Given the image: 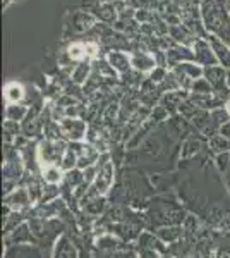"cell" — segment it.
<instances>
[{
  "instance_id": "1",
  "label": "cell",
  "mask_w": 230,
  "mask_h": 258,
  "mask_svg": "<svg viewBox=\"0 0 230 258\" xmlns=\"http://www.w3.org/2000/svg\"><path fill=\"white\" fill-rule=\"evenodd\" d=\"M199 9L208 33L230 47V14L225 7V0H201Z\"/></svg>"
},
{
  "instance_id": "2",
  "label": "cell",
  "mask_w": 230,
  "mask_h": 258,
  "mask_svg": "<svg viewBox=\"0 0 230 258\" xmlns=\"http://www.w3.org/2000/svg\"><path fill=\"white\" fill-rule=\"evenodd\" d=\"M67 145L69 141L64 140H43L38 145V162L40 169L47 167V165H60L64 155L67 153Z\"/></svg>"
},
{
  "instance_id": "3",
  "label": "cell",
  "mask_w": 230,
  "mask_h": 258,
  "mask_svg": "<svg viewBox=\"0 0 230 258\" xmlns=\"http://www.w3.org/2000/svg\"><path fill=\"white\" fill-rule=\"evenodd\" d=\"M60 129H62V136L67 141H85L88 135V122L83 120L81 117L72 119V117H65L64 120H60Z\"/></svg>"
},
{
  "instance_id": "4",
  "label": "cell",
  "mask_w": 230,
  "mask_h": 258,
  "mask_svg": "<svg viewBox=\"0 0 230 258\" xmlns=\"http://www.w3.org/2000/svg\"><path fill=\"white\" fill-rule=\"evenodd\" d=\"M192 52H194L196 64H199L201 68H210V66H220L218 59L215 55L211 43L206 38H198L192 45Z\"/></svg>"
},
{
  "instance_id": "5",
  "label": "cell",
  "mask_w": 230,
  "mask_h": 258,
  "mask_svg": "<svg viewBox=\"0 0 230 258\" xmlns=\"http://www.w3.org/2000/svg\"><path fill=\"white\" fill-rule=\"evenodd\" d=\"M6 246H21V244H38L36 243V238L33 234L31 227H29V222H23L19 227H16L14 231H11L9 234H6Z\"/></svg>"
},
{
  "instance_id": "6",
  "label": "cell",
  "mask_w": 230,
  "mask_h": 258,
  "mask_svg": "<svg viewBox=\"0 0 230 258\" xmlns=\"http://www.w3.org/2000/svg\"><path fill=\"white\" fill-rule=\"evenodd\" d=\"M4 205L11 207V209L16 210V212L28 210L29 205H31V198H29L28 189L24 188V186H19V188L14 189L12 193L6 195V198H4Z\"/></svg>"
},
{
  "instance_id": "7",
  "label": "cell",
  "mask_w": 230,
  "mask_h": 258,
  "mask_svg": "<svg viewBox=\"0 0 230 258\" xmlns=\"http://www.w3.org/2000/svg\"><path fill=\"white\" fill-rule=\"evenodd\" d=\"M165 53H167V62H169L170 69L179 64H182V62H196L192 48L184 47V45H179V43H175L174 47L167 50Z\"/></svg>"
},
{
  "instance_id": "8",
  "label": "cell",
  "mask_w": 230,
  "mask_h": 258,
  "mask_svg": "<svg viewBox=\"0 0 230 258\" xmlns=\"http://www.w3.org/2000/svg\"><path fill=\"white\" fill-rule=\"evenodd\" d=\"M189 97H191V91L187 90H175L170 91V93H163L160 98V105L165 107L170 115H175L179 114V105Z\"/></svg>"
},
{
  "instance_id": "9",
  "label": "cell",
  "mask_w": 230,
  "mask_h": 258,
  "mask_svg": "<svg viewBox=\"0 0 230 258\" xmlns=\"http://www.w3.org/2000/svg\"><path fill=\"white\" fill-rule=\"evenodd\" d=\"M96 23H98V19L88 11H78V12H74L72 18H70V28H72L74 33L91 31Z\"/></svg>"
},
{
  "instance_id": "10",
  "label": "cell",
  "mask_w": 230,
  "mask_h": 258,
  "mask_svg": "<svg viewBox=\"0 0 230 258\" xmlns=\"http://www.w3.org/2000/svg\"><path fill=\"white\" fill-rule=\"evenodd\" d=\"M105 59L108 60V64H110L112 68L119 73V76H122V74L132 71L131 55H129V53H125L124 50H110V52L107 53Z\"/></svg>"
},
{
  "instance_id": "11",
  "label": "cell",
  "mask_w": 230,
  "mask_h": 258,
  "mask_svg": "<svg viewBox=\"0 0 230 258\" xmlns=\"http://www.w3.org/2000/svg\"><path fill=\"white\" fill-rule=\"evenodd\" d=\"M131 64H132V69L141 74L151 73V71L157 68V60H155L153 53L148 52V50H144V52L136 50V52L131 55Z\"/></svg>"
},
{
  "instance_id": "12",
  "label": "cell",
  "mask_w": 230,
  "mask_h": 258,
  "mask_svg": "<svg viewBox=\"0 0 230 258\" xmlns=\"http://www.w3.org/2000/svg\"><path fill=\"white\" fill-rule=\"evenodd\" d=\"M53 244L55 246H53L52 258H78V248L67 234H62Z\"/></svg>"
},
{
  "instance_id": "13",
  "label": "cell",
  "mask_w": 230,
  "mask_h": 258,
  "mask_svg": "<svg viewBox=\"0 0 230 258\" xmlns=\"http://www.w3.org/2000/svg\"><path fill=\"white\" fill-rule=\"evenodd\" d=\"M107 203H108L107 197H95V198L83 200V202H79V207L85 210L86 215H90V217L96 219V217H100V215L105 214Z\"/></svg>"
},
{
  "instance_id": "14",
  "label": "cell",
  "mask_w": 230,
  "mask_h": 258,
  "mask_svg": "<svg viewBox=\"0 0 230 258\" xmlns=\"http://www.w3.org/2000/svg\"><path fill=\"white\" fill-rule=\"evenodd\" d=\"M136 248H146V249H155V251H160V253H167L169 251V246H167L163 241L158 238L155 232L149 231H143L137 238Z\"/></svg>"
},
{
  "instance_id": "15",
  "label": "cell",
  "mask_w": 230,
  "mask_h": 258,
  "mask_svg": "<svg viewBox=\"0 0 230 258\" xmlns=\"http://www.w3.org/2000/svg\"><path fill=\"white\" fill-rule=\"evenodd\" d=\"M169 35L175 43L184 45V47H192L194 41L198 40V36L194 35L191 30H187L184 24H177V26H170Z\"/></svg>"
},
{
  "instance_id": "16",
  "label": "cell",
  "mask_w": 230,
  "mask_h": 258,
  "mask_svg": "<svg viewBox=\"0 0 230 258\" xmlns=\"http://www.w3.org/2000/svg\"><path fill=\"white\" fill-rule=\"evenodd\" d=\"M155 234L160 238L167 246L177 243L184 238V227L182 226H165V227H158L155 231Z\"/></svg>"
},
{
  "instance_id": "17",
  "label": "cell",
  "mask_w": 230,
  "mask_h": 258,
  "mask_svg": "<svg viewBox=\"0 0 230 258\" xmlns=\"http://www.w3.org/2000/svg\"><path fill=\"white\" fill-rule=\"evenodd\" d=\"M208 41H210L213 50H215V55H216V59H218L221 68L230 71V47L228 45H225L220 38H216V36H213V35H210Z\"/></svg>"
},
{
  "instance_id": "18",
  "label": "cell",
  "mask_w": 230,
  "mask_h": 258,
  "mask_svg": "<svg viewBox=\"0 0 230 258\" xmlns=\"http://www.w3.org/2000/svg\"><path fill=\"white\" fill-rule=\"evenodd\" d=\"M91 74H93V62L83 60V62H79V64H76V68L70 73V81L81 86L90 80Z\"/></svg>"
},
{
  "instance_id": "19",
  "label": "cell",
  "mask_w": 230,
  "mask_h": 258,
  "mask_svg": "<svg viewBox=\"0 0 230 258\" xmlns=\"http://www.w3.org/2000/svg\"><path fill=\"white\" fill-rule=\"evenodd\" d=\"M203 148L201 138H196V136H189L182 141V150H181V160H189L194 159Z\"/></svg>"
},
{
  "instance_id": "20",
  "label": "cell",
  "mask_w": 230,
  "mask_h": 258,
  "mask_svg": "<svg viewBox=\"0 0 230 258\" xmlns=\"http://www.w3.org/2000/svg\"><path fill=\"white\" fill-rule=\"evenodd\" d=\"M170 71H174V73H177V74H182V76L194 81V80H198V78H203L204 68L196 64V62H182V64L175 66V68H172Z\"/></svg>"
},
{
  "instance_id": "21",
  "label": "cell",
  "mask_w": 230,
  "mask_h": 258,
  "mask_svg": "<svg viewBox=\"0 0 230 258\" xmlns=\"http://www.w3.org/2000/svg\"><path fill=\"white\" fill-rule=\"evenodd\" d=\"M64 174L65 172L60 169V165H47L40 169V176L45 184H62Z\"/></svg>"
},
{
  "instance_id": "22",
  "label": "cell",
  "mask_w": 230,
  "mask_h": 258,
  "mask_svg": "<svg viewBox=\"0 0 230 258\" xmlns=\"http://www.w3.org/2000/svg\"><path fill=\"white\" fill-rule=\"evenodd\" d=\"M28 114H29V109L26 105H21V103H7V109H6L7 120H12V122H24Z\"/></svg>"
},
{
  "instance_id": "23",
  "label": "cell",
  "mask_w": 230,
  "mask_h": 258,
  "mask_svg": "<svg viewBox=\"0 0 230 258\" xmlns=\"http://www.w3.org/2000/svg\"><path fill=\"white\" fill-rule=\"evenodd\" d=\"M208 150L213 152L215 155H220V153H230V140L225 138L223 135H215L208 140Z\"/></svg>"
},
{
  "instance_id": "24",
  "label": "cell",
  "mask_w": 230,
  "mask_h": 258,
  "mask_svg": "<svg viewBox=\"0 0 230 258\" xmlns=\"http://www.w3.org/2000/svg\"><path fill=\"white\" fill-rule=\"evenodd\" d=\"M4 97L7 103H21V100L24 98V88L19 83H7L4 88Z\"/></svg>"
},
{
  "instance_id": "25",
  "label": "cell",
  "mask_w": 230,
  "mask_h": 258,
  "mask_svg": "<svg viewBox=\"0 0 230 258\" xmlns=\"http://www.w3.org/2000/svg\"><path fill=\"white\" fill-rule=\"evenodd\" d=\"M67 186H70L72 189H76L78 186H81L83 182H85V170L81 169H72V170H67V172L64 174V181Z\"/></svg>"
},
{
  "instance_id": "26",
  "label": "cell",
  "mask_w": 230,
  "mask_h": 258,
  "mask_svg": "<svg viewBox=\"0 0 230 258\" xmlns=\"http://www.w3.org/2000/svg\"><path fill=\"white\" fill-rule=\"evenodd\" d=\"M191 95H210V93H215L213 86L208 83L206 78H198V80L192 81L191 85Z\"/></svg>"
},
{
  "instance_id": "27",
  "label": "cell",
  "mask_w": 230,
  "mask_h": 258,
  "mask_svg": "<svg viewBox=\"0 0 230 258\" xmlns=\"http://www.w3.org/2000/svg\"><path fill=\"white\" fill-rule=\"evenodd\" d=\"M58 197H62V188L60 184H45L43 186V197H41L40 203H50L55 202Z\"/></svg>"
},
{
  "instance_id": "28",
  "label": "cell",
  "mask_w": 230,
  "mask_h": 258,
  "mask_svg": "<svg viewBox=\"0 0 230 258\" xmlns=\"http://www.w3.org/2000/svg\"><path fill=\"white\" fill-rule=\"evenodd\" d=\"M76 167H78V155L67 148V153H65L64 159L60 162V169L64 170V172H67V170H72Z\"/></svg>"
},
{
  "instance_id": "29",
  "label": "cell",
  "mask_w": 230,
  "mask_h": 258,
  "mask_svg": "<svg viewBox=\"0 0 230 258\" xmlns=\"http://www.w3.org/2000/svg\"><path fill=\"white\" fill-rule=\"evenodd\" d=\"M215 164L216 169L220 170V174H227L230 169V153H220V155H215Z\"/></svg>"
},
{
  "instance_id": "30",
  "label": "cell",
  "mask_w": 230,
  "mask_h": 258,
  "mask_svg": "<svg viewBox=\"0 0 230 258\" xmlns=\"http://www.w3.org/2000/svg\"><path fill=\"white\" fill-rule=\"evenodd\" d=\"M167 76H169V73H167V68H155L151 73H149V78L148 80L153 83V85H160V83H163L167 80Z\"/></svg>"
},
{
  "instance_id": "31",
  "label": "cell",
  "mask_w": 230,
  "mask_h": 258,
  "mask_svg": "<svg viewBox=\"0 0 230 258\" xmlns=\"http://www.w3.org/2000/svg\"><path fill=\"white\" fill-rule=\"evenodd\" d=\"M169 115H170L169 110L158 103L157 107H153L151 109V115H149V119L155 120V122H163V120H169Z\"/></svg>"
},
{
  "instance_id": "32",
  "label": "cell",
  "mask_w": 230,
  "mask_h": 258,
  "mask_svg": "<svg viewBox=\"0 0 230 258\" xmlns=\"http://www.w3.org/2000/svg\"><path fill=\"white\" fill-rule=\"evenodd\" d=\"M114 258H139L136 246H127L114 253Z\"/></svg>"
},
{
  "instance_id": "33",
  "label": "cell",
  "mask_w": 230,
  "mask_h": 258,
  "mask_svg": "<svg viewBox=\"0 0 230 258\" xmlns=\"http://www.w3.org/2000/svg\"><path fill=\"white\" fill-rule=\"evenodd\" d=\"M139 258H162L160 251H155V249H146V248H136Z\"/></svg>"
},
{
  "instance_id": "34",
  "label": "cell",
  "mask_w": 230,
  "mask_h": 258,
  "mask_svg": "<svg viewBox=\"0 0 230 258\" xmlns=\"http://www.w3.org/2000/svg\"><path fill=\"white\" fill-rule=\"evenodd\" d=\"M220 135H223L225 138H228V140H230V122L223 124V126L220 127Z\"/></svg>"
},
{
  "instance_id": "35",
  "label": "cell",
  "mask_w": 230,
  "mask_h": 258,
  "mask_svg": "<svg viewBox=\"0 0 230 258\" xmlns=\"http://www.w3.org/2000/svg\"><path fill=\"white\" fill-rule=\"evenodd\" d=\"M225 184H227V189H228V193H230V169H228V172L225 174Z\"/></svg>"
},
{
  "instance_id": "36",
  "label": "cell",
  "mask_w": 230,
  "mask_h": 258,
  "mask_svg": "<svg viewBox=\"0 0 230 258\" xmlns=\"http://www.w3.org/2000/svg\"><path fill=\"white\" fill-rule=\"evenodd\" d=\"M162 258H177V256H174L172 253L167 251V253H162Z\"/></svg>"
},
{
  "instance_id": "37",
  "label": "cell",
  "mask_w": 230,
  "mask_h": 258,
  "mask_svg": "<svg viewBox=\"0 0 230 258\" xmlns=\"http://www.w3.org/2000/svg\"><path fill=\"white\" fill-rule=\"evenodd\" d=\"M225 7H227L228 14H230V0H225Z\"/></svg>"
},
{
  "instance_id": "38",
  "label": "cell",
  "mask_w": 230,
  "mask_h": 258,
  "mask_svg": "<svg viewBox=\"0 0 230 258\" xmlns=\"http://www.w3.org/2000/svg\"><path fill=\"white\" fill-rule=\"evenodd\" d=\"M225 109H227V110H228V114H230V98H228V102L225 103Z\"/></svg>"
}]
</instances>
